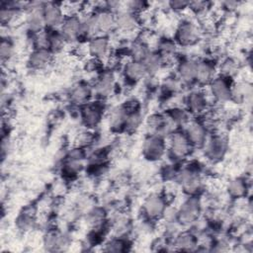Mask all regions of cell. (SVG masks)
Returning a JSON list of instances; mask_svg holds the SVG:
<instances>
[{"instance_id":"1","label":"cell","mask_w":253,"mask_h":253,"mask_svg":"<svg viewBox=\"0 0 253 253\" xmlns=\"http://www.w3.org/2000/svg\"><path fill=\"white\" fill-rule=\"evenodd\" d=\"M175 179L187 196H198L203 189V179L198 167L181 168L176 172Z\"/></svg>"},{"instance_id":"2","label":"cell","mask_w":253,"mask_h":253,"mask_svg":"<svg viewBox=\"0 0 253 253\" xmlns=\"http://www.w3.org/2000/svg\"><path fill=\"white\" fill-rule=\"evenodd\" d=\"M202 212V202L198 196L188 198L177 209V221L181 225L189 226L195 224Z\"/></svg>"},{"instance_id":"3","label":"cell","mask_w":253,"mask_h":253,"mask_svg":"<svg viewBox=\"0 0 253 253\" xmlns=\"http://www.w3.org/2000/svg\"><path fill=\"white\" fill-rule=\"evenodd\" d=\"M87 160V153L85 147L78 145L73 146L67 151L63 158L62 163V173L65 177L72 178L78 175L83 167L84 163Z\"/></svg>"},{"instance_id":"4","label":"cell","mask_w":253,"mask_h":253,"mask_svg":"<svg viewBox=\"0 0 253 253\" xmlns=\"http://www.w3.org/2000/svg\"><path fill=\"white\" fill-rule=\"evenodd\" d=\"M201 29L195 22L191 20H183L175 29L174 41L178 46H192L198 42L201 38Z\"/></svg>"},{"instance_id":"5","label":"cell","mask_w":253,"mask_h":253,"mask_svg":"<svg viewBox=\"0 0 253 253\" xmlns=\"http://www.w3.org/2000/svg\"><path fill=\"white\" fill-rule=\"evenodd\" d=\"M178 127L172 122L167 113L153 114L146 120V129L148 135H154L161 138H167Z\"/></svg>"},{"instance_id":"6","label":"cell","mask_w":253,"mask_h":253,"mask_svg":"<svg viewBox=\"0 0 253 253\" xmlns=\"http://www.w3.org/2000/svg\"><path fill=\"white\" fill-rule=\"evenodd\" d=\"M168 152L175 160H183L188 157L193 150V145L190 143L184 131L176 129L168 137Z\"/></svg>"},{"instance_id":"7","label":"cell","mask_w":253,"mask_h":253,"mask_svg":"<svg viewBox=\"0 0 253 253\" xmlns=\"http://www.w3.org/2000/svg\"><path fill=\"white\" fill-rule=\"evenodd\" d=\"M203 147L205 157L211 162H217L226 154L227 140L221 133H213L208 137Z\"/></svg>"},{"instance_id":"8","label":"cell","mask_w":253,"mask_h":253,"mask_svg":"<svg viewBox=\"0 0 253 253\" xmlns=\"http://www.w3.org/2000/svg\"><path fill=\"white\" fill-rule=\"evenodd\" d=\"M117 86V80L115 73L109 69L102 71L96 78L93 85V92L100 99H107L111 97Z\"/></svg>"},{"instance_id":"9","label":"cell","mask_w":253,"mask_h":253,"mask_svg":"<svg viewBox=\"0 0 253 253\" xmlns=\"http://www.w3.org/2000/svg\"><path fill=\"white\" fill-rule=\"evenodd\" d=\"M42 16L45 28L48 30H58L66 14L64 12L62 3L44 2Z\"/></svg>"},{"instance_id":"10","label":"cell","mask_w":253,"mask_h":253,"mask_svg":"<svg viewBox=\"0 0 253 253\" xmlns=\"http://www.w3.org/2000/svg\"><path fill=\"white\" fill-rule=\"evenodd\" d=\"M86 50L89 57L104 61L111 55V41L108 36H96L88 40Z\"/></svg>"},{"instance_id":"11","label":"cell","mask_w":253,"mask_h":253,"mask_svg":"<svg viewBox=\"0 0 253 253\" xmlns=\"http://www.w3.org/2000/svg\"><path fill=\"white\" fill-rule=\"evenodd\" d=\"M167 208L166 200L158 194L148 195L142 203V212L149 220H156L163 216Z\"/></svg>"},{"instance_id":"12","label":"cell","mask_w":253,"mask_h":253,"mask_svg":"<svg viewBox=\"0 0 253 253\" xmlns=\"http://www.w3.org/2000/svg\"><path fill=\"white\" fill-rule=\"evenodd\" d=\"M140 19L139 17L125 9L123 5V9L116 13V31L123 35H131L136 32L139 28Z\"/></svg>"},{"instance_id":"13","label":"cell","mask_w":253,"mask_h":253,"mask_svg":"<svg viewBox=\"0 0 253 253\" xmlns=\"http://www.w3.org/2000/svg\"><path fill=\"white\" fill-rule=\"evenodd\" d=\"M232 82L230 78L216 76L209 85V94L217 103H226L230 101V91Z\"/></svg>"},{"instance_id":"14","label":"cell","mask_w":253,"mask_h":253,"mask_svg":"<svg viewBox=\"0 0 253 253\" xmlns=\"http://www.w3.org/2000/svg\"><path fill=\"white\" fill-rule=\"evenodd\" d=\"M167 150V142L164 138L147 135L142 144V154L150 161H157L161 159Z\"/></svg>"},{"instance_id":"15","label":"cell","mask_w":253,"mask_h":253,"mask_svg":"<svg viewBox=\"0 0 253 253\" xmlns=\"http://www.w3.org/2000/svg\"><path fill=\"white\" fill-rule=\"evenodd\" d=\"M58 31L68 42V43L77 42L82 36V23L79 15H67L65 16Z\"/></svg>"},{"instance_id":"16","label":"cell","mask_w":253,"mask_h":253,"mask_svg":"<svg viewBox=\"0 0 253 253\" xmlns=\"http://www.w3.org/2000/svg\"><path fill=\"white\" fill-rule=\"evenodd\" d=\"M184 132L193 147H203L209 137V130L201 121L197 120H191L185 126Z\"/></svg>"},{"instance_id":"17","label":"cell","mask_w":253,"mask_h":253,"mask_svg":"<svg viewBox=\"0 0 253 253\" xmlns=\"http://www.w3.org/2000/svg\"><path fill=\"white\" fill-rule=\"evenodd\" d=\"M186 110L190 115L201 116L206 114L209 107L208 95L202 90L192 91L185 100Z\"/></svg>"},{"instance_id":"18","label":"cell","mask_w":253,"mask_h":253,"mask_svg":"<svg viewBox=\"0 0 253 253\" xmlns=\"http://www.w3.org/2000/svg\"><path fill=\"white\" fill-rule=\"evenodd\" d=\"M103 114H104V108L99 102H96V103L89 102L88 104L81 107V112H80L81 120L83 125L87 128L96 127L101 123L103 119Z\"/></svg>"},{"instance_id":"19","label":"cell","mask_w":253,"mask_h":253,"mask_svg":"<svg viewBox=\"0 0 253 253\" xmlns=\"http://www.w3.org/2000/svg\"><path fill=\"white\" fill-rule=\"evenodd\" d=\"M53 55L47 48H34L28 57V64L36 71H42L53 62Z\"/></svg>"},{"instance_id":"20","label":"cell","mask_w":253,"mask_h":253,"mask_svg":"<svg viewBox=\"0 0 253 253\" xmlns=\"http://www.w3.org/2000/svg\"><path fill=\"white\" fill-rule=\"evenodd\" d=\"M98 33L101 36H109L116 31V14L108 9H99L94 11Z\"/></svg>"},{"instance_id":"21","label":"cell","mask_w":253,"mask_h":253,"mask_svg":"<svg viewBox=\"0 0 253 253\" xmlns=\"http://www.w3.org/2000/svg\"><path fill=\"white\" fill-rule=\"evenodd\" d=\"M253 97L252 84L247 80L232 83L230 91V101L236 104H250Z\"/></svg>"},{"instance_id":"22","label":"cell","mask_w":253,"mask_h":253,"mask_svg":"<svg viewBox=\"0 0 253 253\" xmlns=\"http://www.w3.org/2000/svg\"><path fill=\"white\" fill-rule=\"evenodd\" d=\"M123 75L124 78L131 84H135L148 76L143 63L130 58L123 66Z\"/></svg>"},{"instance_id":"23","label":"cell","mask_w":253,"mask_h":253,"mask_svg":"<svg viewBox=\"0 0 253 253\" xmlns=\"http://www.w3.org/2000/svg\"><path fill=\"white\" fill-rule=\"evenodd\" d=\"M216 66L208 59L197 60L196 80L201 86H208L216 77Z\"/></svg>"},{"instance_id":"24","label":"cell","mask_w":253,"mask_h":253,"mask_svg":"<svg viewBox=\"0 0 253 253\" xmlns=\"http://www.w3.org/2000/svg\"><path fill=\"white\" fill-rule=\"evenodd\" d=\"M93 93V87H91L89 84L81 82L71 88L68 93V98L71 104L74 106L83 107L90 102Z\"/></svg>"},{"instance_id":"25","label":"cell","mask_w":253,"mask_h":253,"mask_svg":"<svg viewBox=\"0 0 253 253\" xmlns=\"http://www.w3.org/2000/svg\"><path fill=\"white\" fill-rule=\"evenodd\" d=\"M197 60L184 58L177 64V77L182 83L192 84L196 80Z\"/></svg>"},{"instance_id":"26","label":"cell","mask_w":253,"mask_h":253,"mask_svg":"<svg viewBox=\"0 0 253 253\" xmlns=\"http://www.w3.org/2000/svg\"><path fill=\"white\" fill-rule=\"evenodd\" d=\"M127 114L128 111L124 104L113 107L109 111L107 117L110 128L114 131H120L125 129Z\"/></svg>"},{"instance_id":"27","label":"cell","mask_w":253,"mask_h":253,"mask_svg":"<svg viewBox=\"0 0 253 253\" xmlns=\"http://www.w3.org/2000/svg\"><path fill=\"white\" fill-rule=\"evenodd\" d=\"M248 190V183L243 178H233L226 185L228 196L235 200L244 199L247 196Z\"/></svg>"},{"instance_id":"28","label":"cell","mask_w":253,"mask_h":253,"mask_svg":"<svg viewBox=\"0 0 253 253\" xmlns=\"http://www.w3.org/2000/svg\"><path fill=\"white\" fill-rule=\"evenodd\" d=\"M164 59L166 63L167 60L173 59L177 55L178 44L173 39L163 38L157 41V47L155 49Z\"/></svg>"},{"instance_id":"29","label":"cell","mask_w":253,"mask_h":253,"mask_svg":"<svg viewBox=\"0 0 253 253\" xmlns=\"http://www.w3.org/2000/svg\"><path fill=\"white\" fill-rule=\"evenodd\" d=\"M147 71L148 75H155L157 74L163 65L165 64L163 57L156 51V50H149L145 57L141 61Z\"/></svg>"},{"instance_id":"30","label":"cell","mask_w":253,"mask_h":253,"mask_svg":"<svg viewBox=\"0 0 253 253\" xmlns=\"http://www.w3.org/2000/svg\"><path fill=\"white\" fill-rule=\"evenodd\" d=\"M198 237L190 232V231H183L177 234L174 245L177 249L183 251H192L195 250L198 246Z\"/></svg>"},{"instance_id":"31","label":"cell","mask_w":253,"mask_h":253,"mask_svg":"<svg viewBox=\"0 0 253 253\" xmlns=\"http://www.w3.org/2000/svg\"><path fill=\"white\" fill-rule=\"evenodd\" d=\"M68 42L64 39L58 30H48L47 38V49L53 54L62 52L67 46Z\"/></svg>"},{"instance_id":"32","label":"cell","mask_w":253,"mask_h":253,"mask_svg":"<svg viewBox=\"0 0 253 253\" xmlns=\"http://www.w3.org/2000/svg\"><path fill=\"white\" fill-rule=\"evenodd\" d=\"M166 113L177 127L185 126L191 121L190 113L180 106L171 107L169 110L166 111Z\"/></svg>"},{"instance_id":"33","label":"cell","mask_w":253,"mask_h":253,"mask_svg":"<svg viewBox=\"0 0 253 253\" xmlns=\"http://www.w3.org/2000/svg\"><path fill=\"white\" fill-rule=\"evenodd\" d=\"M68 245V238L59 232H50L44 238V246L48 250H59Z\"/></svg>"},{"instance_id":"34","label":"cell","mask_w":253,"mask_h":253,"mask_svg":"<svg viewBox=\"0 0 253 253\" xmlns=\"http://www.w3.org/2000/svg\"><path fill=\"white\" fill-rule=\"evenodd\" d=\"M149 50L148 44L142 40L134 41L128 46V54L130 59L138 61H142Z\"/></svg>"},{"instance_id":"35","label":"cell","mask_w":253,"mask_h":253,"mask_svg":"<svg viewBox=\"0 0 253 253\" xmlns=\"http://www.w3.org/2000/svg\"><path fill=\"white\" fill-rule=\"evenodd\" d=\"M106 220V211L104 209L99 207H93L87 211V222L94 228L102 227Z\"/></svg>"},{"instance_id":"36","label":"cell","mask_w":253,"mask_h":253,"mask_svg":"<svg viewBox=\"0 0 253 253\" xmlns=\"http://www.w3.org/2000/svg\"><path fill=\"white\" fill-rule=\"evenodd\" d=\"M216 69L219 71V75L227 78H232L238 72V63L235 59L231 57H226L222 59Z\"/></svg>"},{"instance_id":"37","label":"cell","mask_w":253,"mask_h":253,"mask_svg":"<svg viewBox=\"0 0 253 253\" xmlns=\"http://www.w3.org/2000/svg\"><path fill=\"white\" fill-rule=\"evenodd\" d=\"M141 122H142V116L140 113V109L128 111L125 130H129V131L135 130L136 128H138Z\"/></svg>"},{"instance_id":"38","label":"cell","mask_w":253,"mask_h":253,"mask_svg":"<svg viewBox=\"0 0 253 253\" xmlns=\"http://www.w3.org/2000/svg\"><path fill=\"white\" fill-rule=\"evenodd\" d=\"M126 241L122 237H116L109 240L104 247L105 251L108 252H124L126 250Z\"/></svg>"},{"instance_id":"39","label":"cell","mask_w":253,"mask_h":253,"mask_svg":"<svg viewBox=\"0 0 253 253\" xmlns=\"http://www.w3.org/2000/svg\"><path fill=\"white\" fill-rule=\"evenodd\" d=\"M211 3L207 1H190L188 10L196 14L197 16L209 14Z\"/></svg>"},{"instance_id":"40","label":"cell","mask_w":253,"mask_h":253,"mask_svg":"<svg viewBox=\"0 0 253 253\" xmlns=\"http://www.w3.org/2000/svg\"><path fill=\"white\" fill-rule=\"evenodd\" d=\"M14 54V45L8 39H2L0 44V56L2 62L8 61Z\"/></svg>"},{"instance_id":"41","label":"cell","mask_w":253,"mask_h":253,"mask_svg":"<svg viewBox=\"0 0 253 253\" xmlns=\"http://www.w3.org/2000/svg\"><path fill=\"white\" fill-rule=\"evenodd\" d=\"M128 228V219L124 215H118L112 224V229L118 235H123Z\"/></svg>"},{"instance_id":"42","label":"cell","mask_w":253,"mask_h":253,"mask_svg":"<svg viewBox=\"0 0 253 253\" xmlns=\"http://www.w3.org/2000/svg\"><path fill=\"white\" fill-rule=\"evenodd\" d=\"M167 6L170 10L176 13H181L186 10H188L189 6V1H184V0H176V1H170L167 3Z\"/></svg>"},{"instance_id":"43","label":"cell","mask_w":253,"mask_h":253,"mask_svg":"<svg viewBox=\"0 0 253 253\" xmlns=\"http://www.w3.org/2000/svg\"><path fill=\"white\" fill-rule=\"evenodd\" d=\"M239 5H240V2H238V1H225V2L221 3L222 8L227 11H233L236 8H238Z\"/></svg>"}]
</instances>
